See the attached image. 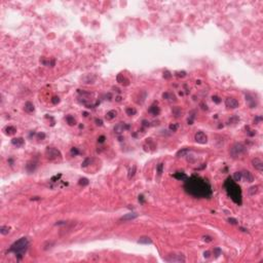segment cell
Returning a JSON list of instances; mask_svg holds the SVG:
<instances>
[{
    "label": "cell",
    "mask_w": 263,
    "mask_h": 263,
    "mask_svg": "<svg viewBox=\"0 0 263 263\" xmlns=\"http://www.w3.org/2000/svg\"><path fill=\"white\" fill-rule=\"evenodd\" d=\"M184 189L189 195L195 198H209L213 193L210 183L196 175L187 177L184 183Z\"/></svg>",
    "instance_id": "cell-1"
},
{
    "label": "cell",
    "mask_w": 263,
    "mask_h": 263,
    "mask_svg": "<svg viewBox=\"0 0 263 263\" xmlns=\"http://www.w3.org/2000/svg\"><path fill=\"white\" fill-rule=\"evenodd\" d=\"M224 187L226 189L228 196H229L236 205H241L242 202H243V196H242V189H241V187H239V185L236 184V182L232 178L228 177L224 182Z\"/></svg>",
    "instance_id": "cell-2"
},
{
    "label": "cell",
    "mask_w": 263,
    "mask_h": 263,
    "mask_svg": "<svg viewBox=\"0 0 263 263\" xmlns=\"http://www.w3.org/2000/svg\"><path fill=\"white\" fill-rule=\"evenodd\" d=\"M28 247H29V241H28L27 237H21L20 239H18L16 242H15L13 245L10 246V248L8 249L9 253H14L18 260H21L23 258L28 250Z\"/></svg>",
    "instance_id": "cell-3"
},
{
    "label": "cell",
    "mask_w": 263,
    "mask_h": 263,
    "mask_svg": "<svg viewBox=\"0 0 263 263\" xmlns=\"http://www.w3.org/2000/svg\"><path fill=\"white\" fill-rule=\"evenodd\" d=\"M229 153H230V155L233 158L241 157V156L245 155V154L247 153V147H246L244 144H242V143H235V144L230 148Z\"/></svg>",
    "instance_id": "cell-4"
},
{
    "label": "cell",
    "mask_w": 263,
    "mask_h": 263,
    "mask_svg": "<svg viewBox=\"0 0 263 263\" xmlns=\"http://www.w3.org/2000/svg\"><path fill=\"white\" fill-rule=\"evenodd\" d=\"M45 155L49 159V161H57V159H61L62 158V154L60 150H58L57 148L54 147H47L45 150Z\"/></svg>",
    "instance_id": "cell-5"
},
{
    "label": "cell",
    "mask_w": 263,
    "mask_h": 263,
    "mask_svg": "<svg viewBox=\"0 0 263 263\" xmlns=\"http://www.w3.org/2000/svg\"><path fill=\"white\" fill-rule=\"evenodd\" d=\"M194 139H195V141L197 143H199V144H205V143L208 142V137L204 132H197L195 134V136H194Z\"/></svg>",
    "instance_id": "cell-6"
},
{
    "label": "cell",
    "mask_w": 263,
    "mask_h": 263,
    "mask_svg": "<svg viewBox=\"0 0 263 263\" xmlns=\"http://www.w3.org/2000/svg\"><path fill=\"white\" fill-rule=\"evenodd\" d=\"M167 261H169V262H185V257L183 255L170 254L167 257Z\"/></svg>",
    "instance_id": "cell-7"
},
{
    "label": "cell",
    "mask_w": 263,
    "mask_h": 263,
    "mask_svg": "<svg viewBox=\"0 0 263 263\" xmlns=\"http://www.w3.org/2000/svg\"><path fill=\"white\" fill-rule=\"evenodd\" d=\"M225 105L227 108H229V109H235V108L238 107L239 105V103L236 99H234V98H227L225 100Z\"/></svg>",
    "instance_id": "cell-8"
},
{
    "label": "cell",
    "mask_w": 263,
    "mask_h": 263,
    "mask_svg": "<svg viewBox=\"0 0 263 263\" xmlns=\"http://www.w3.org/2000/svg\"><path fill=\"white\" fill-rule=\"evenodd\" d=\"M129 129H130V124H127L124 122H119L118 124H116L115 127H114V132H115L116 134H121L124 131H127Z\"/></svg>",
    "instance_id": "cell-9"
},
{
    "label": "cell",
    "mask_w": 263,
    "mask_h": 263,
    "mask_svg": "<svg viewBox=\"0 0 263 263\" xmlns=\"http://www.w3.org/2000/svg\"><path fill=\"white\" fill-rule=\"evenodd\" d=\"M246 101L248 102V104H249V106H250L251 108H255V107L257 106V104H258L257 100L254 99V97H253L252 95H250V94L246 95Z\"/></svg>",
    "instance_id": "cell-10"
},
{
    "label": "cell",
    "mask_w": 263,
    "mask_h": 263,
    "mask_svg": "<svg viewBox=\"0 0 263 263\" xmlns=\"http://www.w3.org/2000/svg\"><path fill=\"white\" fill-rule=\"evenodd\" d=\"M242 173V180H245L246 182H253L254 177L249 171H243Z\"/></svg>",
    "instance_id": "cell-11"
},
{
    "label": "cell",
    "mask_w": 263,
    "mask_h": 263,
    "mask_svg": "<svg viewBox=\"0 0 263 263\" xmlns=\"http://www.w3.org/2000/svg\"><path fill=\"white\" fill-rule=\"evenodd\" d=\"M252 163H253V167L256 169V170H258L260 171V172H262L263 171V161H261L260 158H255L252 161Z\"/></svg>",
    "instance_id": "cell-12"
},
{
    "label": "cell",
    "mask_w": 263,
    "mask_h": 263,
    "mask_svg": "<svg viewBox=\"0 0 263 263\" xmlns=\"http://www.w3.org/2000/svg\"><path fill=\"white\" fill-rule=\"evenodd\" d=\"M137 217H138V215H137L136 213H129V214H125L124 216H122L120 219H119V221L120 222H125V221H131V220H134L136 219Z\"/></svg>",
    "instance_id": "cell-13"
},
{
    "label": "cell",
    "mask_w": 263,
    "mask_h": 263,
    "mask_svg": "<svg viewBox=\"0 0 263 263\" xmlns=\"http://www.w3.org/2000/svg\"><path fill=\"white\" fill-rule=\"evenodd\" d=\"M11 144L15 147H22L25 144V140L23 138H14L11 140Z\"/></svg>",
    "instance_id": "cell-14"
},
{
    "label": "cell",
    "mask_w": 263,
    "mask_h": 263,
    "mask_svg": "<svg viewBox=\"0 0 263 263\" xmlns=\"http://www.w3.org/2000/svg\"><path fill=\"white\" fill-rule=\"evenodd\" d=\"M36 167H37V162H36V161H29V162H28V163L26 164V170H27L29 173H32V172H34V171H35Z\"/></svg>",
    "instance_id": "cell-15"
},
{
    "label": "cell",
    "mask_w": 263,
    "mask_h": 263,
    "mask_svg": "<svg viewBox=\"0 0 263 263\" xmlns=\"http://www.w3.org/2000/svg\"><path fill=\"white\" fill-rule=\"evenodd\" d=\"M148 112H149L150 114H152L153 116H156V115H158V114H159V112H161V109H159V107L157 105H152L149 108Z\"/></svg>",
    "instance_id": "cell-16"
},
{
    "label": "cell",
    "mask_w": 263,
    "mask_h": 263,
    "mask_svg": "<svg viewBox=\"0 0 263 263\" xmlns=\"http://www.w3.org/2000/svg\"><path fill=\"white\" fill-rule=\"evenodd\" d=\"M174 178H176L177 180H181V181H185L186 178H187V175L185 173H183V172H177L173 175Z\"/></svg>",
    "instance_id": "cell-17"
},
{
    "label": "cell",
    "mask_w": 263,
    "mask_h": 263,
    "mask_svg": "<svg viewBox=\"0 0 263 263\" xmlns=\"http://www.w3.org/2000/svg\"><path fill=\"white\" fill-rule=\"evenodd\" d=\"M139 244H143V245H151L152 244V239L148 236H141L138 239Z\"/></svg>",
    "instance_id": "cell-18"
},
{
    "label": "cell",
    "mask_w": 263,
    "mask_h": 263,
    "mask_svg": "<svg viewBox=\"0 0 263 263\" xmlns=\"http://www.w3.org/2000/svg\"><path fill=\"white\" fill-rule=\"evenodd\" d=\"M117 82L119 83H121V84H124V85H129L130 84V80L128 78H125L123 75H121V74H119V75H117Z\"/></svg>",
    "instance_id": "cell-19"
},
{
    "label": "cell",
    "mask_w": 263,
    "mask_h": 263,
    "mask_svg": "<svg viewBox=\"0 0 263 263\" xmlns=\"http://www.w3.org/2000/svg\"><path fill=\"white\" fill-rule=\"evenodd\" d=\"M189 152H190V149H189V148H183V149H181V150H179L178 152H177L176 156H177V157H183V156H186Z\"/></svg>",
    "instance_id": "cell-20"
},
{
    "label": "cell",
    "mask_w": 263,
    "mask_h": 263,
    "mask_svg": "<svg viewBox=\"0 0 263 263\" xmlns=\"http://www.w3.org/2000/svg\"><path fill=\"white\" fill-rule=\"evenodd\" d=\"M4 132H5V134H6V135L11 136V135H15V134L16 129L15 127H13V125H8V127H6V128L4 129Z\"/></svg>",
    "instance_id": "cell-21"
},
{
    "label": "cell",
    "mask_w": 263,
    "mask_h": 263,
    "mask_svg": "<svg viewBox=\"0 0 263 263\" xmlns=\"http://www.w3.org/2000/svg\"><path fill=\"white\" fill-rule=\"evenodd\" d=\"M34 109H35V108H34V105L32 104L31 102H27L26 104H25L24 110H25L26 112H28V113H31V112H33V111H34Z\"/></svg>",
    "instance_id": "cell-22"
},
{
    "label": "cell",
    "mask_w": 263,
    "mask_h": 263,
    "mask_svg": "<svg viewBox=\"0 0 263 263\" xmlns=\"http://www.w3.org/2000/svg\"><path fill=\"white\" fill-rule=\"evenodd\" d=\"M116 115H117V112L115 110H110V111H108L106 113V118L108 119V120H111V119L115 118Z\"/></svg>",
    "instance_id": "cell-23"
},
{
    "label": "cell",
    "mask_w": 263,
    "mask_h": 263,
    "mask_svg": "<svg viewBox=\"0 0 263 263\" xmlns=\"http://www.w3.org/2000/svg\"><path fill=\"white\" fill-rule=\"evenodd\" d=\"M65 119H66L67 123L69 124V125H75V124H76V120H75V118H74L72 115H67V116L65 117Z\"/></svg>",
    "instance_id": "cell-24"
},
{
    "label": "cell",
    "mask_w": 263,
    "mask_h": 263,
    "mask_svg": "<svg viewBox=\"0 0 263 263\" xmlns=\"http://www.w3.org/2000/svg\"><path fill=\"white\" fill-rule=\"evenodd\" d=\"M172 112H173V114L175 115V117H180V116H182L181 114H182V110H181V108L180 107H174L173 109H172Z\"/></svg>",
    "instance_id": "cell-25"
},
{
    "label": "cell",
    "mask_w": 263,
    "mask_h": 263,
    "mask_svg": "<svg viewBox=\"0 0 263 263\" xmlns=\"http://www.w3.org/2000/svg\"><path fill=\"white\" fill-rule=\"evenodd\" d=\"M162 98L167 99V100H171V101H175L176 100V97L173 94H171V93H164L162 95Z\"/></svg>",
    "instance_id": "cell-26"
},
{
    "label": "cell",
    "mask_w": 263,
    "mask_h": 263,
    "mask_svg": "<svg viewBox=\"0 0 263 263\" xmlns=\"http://www.w3.org/2000/svg\"><path fill=\"white\" fill-rule=\"evenodd\" d=\"M41 63L43 65H45V66H48V67H54L55 66V60L54 59H51V60H47V61H45V60H42L41 61Z\"/></svg>",
    "instance_id": "cell-27"
},
{
    "label": "cell",
    "mask_w": 263,
    "mask_h": 263,
    "mask_svg": "<svg viewBox=\"0 0 263 263\" xmlns=\"http://www.w3.org/2000/svg\"><path fill=\"white\" fill-rule=\"evenodd\" d=\"M10 231V228L8 226H1L0 227V233L3 234V235H6V234H8Z\"/></svg>",
    "instance_id": "cell-28"
},
{
    "label": "cell",
    "mask_w": 263,
    "mask_h": 263,
    "mask_svg": "<svg viewBox=\"0 0 263 263\" xmlns=\"http://www.w3.org/2000/svg\"><path fill=\"white\" fill-rule=\"evenodd\" d=\"M125 112H127L128 115L132 116V115H135V114L137 113V110L134 109V108H131V107H128L127 109H125Z\"/></svg>",
    "instance_id": "cell-29"
},
{
    "label": "cell",
    "mask_w": 263,
    "mask_h": 263,
    "mask_svg": "<svg viewBox=\"0 0 263 263\" xmlns=\"http://www.w3.org/2000/svg\"><path fill=\"white\" fill-rule=\"evenodd\" d=\"M88 180L87 179V178H81V179H79V181H78V184L79 185H81V186H87V185H88Z\"/></svg>",
    "instance_id": "cell-30"
},
{
    "label": "cell",
    "mask_w": 263,
    "mask_h": 263,
    "mask_svg": "<svg viewBox=\"0 0 263 263\" xmlns=\"http://www.w3.org/2000/svg\"><path fill=\"white\" fill-rule=\"evenodd\" d=\"M233 180L234 181H241L242 180V173L241 172H235V173H234Z\"/></svg>",
    "instance_id": "cell-31"
},
{
    "label": "cell",
    "mask_w": 263,
    "mask_h": 263,
    "mask_svg": "<svg viewBox=\"0 0 263 263\" xmlns=\"http://www.w3.org/2000/svg\"><path fill=\"white\" fill-rule=\"evenodd\" d=\"M136 170H137L136 165H133V168H132V169L129 171V179H131L132 177H134V175H135V173H136Z\"/></svg>",
    "instance_id": "cell-32"
},
{
    "label": "cell",
    "mask_w": 263,
    "mask_h": 263,
    "mask_svg": "<svg viewBox=\"0 0 263 263\" xmlns=\"http://www.w3.org/2000/svg\"><path fill=\"white\" fill-rule=\"evenodd\" d=\"M178 128H179L178 123H172V124H170V127H169V129L172 132H176L177 130H178Z\"/></svg>",
    "instance_id": "cell-33"
},
{
    "label": "cell",
    "mask_w": 263,
    "mask_h": 263,
    "mask_svg": "<svg viewBox=\"0 0 263 263\" xmlns=\"http://www.w3.org/2000/svg\"><path fill=\"white\" fill-rule=\"evenodd\" d=\"M90 162H91V158H89V157L85 158V161H84L82 162L81 167H82V168H85V167H88V164H90Z\"/></svg>",
    "instance_id": "cell-34"
},
{
    "label": "cell",
    "mask_w": 263,
    "mask_h": 263,
    "mask_svg": "<svg viewBox=\"0 0 263 263\" xmlns=\"http://www.w3.org/2000/svg\"><path fill=\"white\" fill-rule=\"evenodd\" d=\"M257 191H258V186H253V187H251V188H250L249 193L251 194V195H253V194H255Z\"/></svg>",
    "instance_id": "cell-35"
},
{
    "label": "cell",
    "mask_w": 263,
    "mask_h": 263,
    "mask_svg": "<svg viewBox=\"0 0 263 263\" xmlns=\"http://www.w3.org/2000/svg\"><path fill=\"white\" fill-rule=\"evenodd\" d=\"M221 253H222V251H221V249H220V248H215V249H214V255H215L216 257L220 256V255H221Z\"/></svg>",
    "instance_id": "cell-36"
},
{
    "label": "cell",
    "mask_w": 263,
    "mask_h": 263,
    "mask_svg": "<svg viewBox=\"0 0 263 263\" xmlns=\"http://www.w3.org/2000/svg\"><path fill=\"white\" fill-rule=\"evenodd\" d=\"M162 170H163V163H159L157 165V174L161 175L162 173Z\"/></svg>",
    "instance_id": "cell-37"
},
{
    "label": "cell",
    "mask_w": 263,
    "mask_h": 263,
    "mask_svg": "<svg viewBox=\"0 0 263 263\" xmlns=\"http://www.w3.org/2000/svg\"><path fill=\"white\" fill-rule=\"evenodd\" d=\"M36 137H37V139L38 140H44L45 139V134L44 133H38L37 135H36Z\"/></svg>",
    "instance_id": "cell-38"
},
{
    "label": "cell",
    "mask_w": 263,
    "mask_h": 263,
    "mask_svg": "<svg viewBox=\"0 0 263 263\" xmlns=\"http://www.w3.org/2000/svg\"><path fill=\"white\" fill-rule=\"evenodd\" d=\"M51 103L55 104V105H57L58 103H60V98H59V97H54V98L51 99Z\"/></svg>",
    "instance_id": "cell-39"
},
{
    "label": "cell",
    "mask_w": 263,
    "mask_h": 263,
    "mask_svg": "<svg viewBox=\"0 0 263 263\" xmlns=\"http://www.w3.org/2000/svg\"><path fill=\"white\" fill-rule=\"evenodd\" d=\"M238 120H239V118H238L237 116H233V117H231V118L229 119V122H231V123H236Z\"/></svg>",
    "instance_id": "cell-40"
},
{
    "label": "cell",
    "mask_w": 263,
    "mask_h": 263,
    "mask_svg": "<svg viewBox=\"0 0 263 263\" xmlns=\"http://www.w3.org/2000/svg\"><path fill=\"white\" fill-rule=\"evenodd\" d=\"M212 99H213V101L216 103V104H219V103H221V99L219 98V97H217V96H213Z\"/></svg>",
    "instance_id": "cell-41"
},
{
    "label": "cell",
    "mask_w": 263,
    "mask_h": 263,
    "mask_svg": "<svg viewBox=\"0 0 263 263\" xmlns=\"http://www.w3.org/2000/svg\"><path fill=\"white\" fill-rule=\"evenodd\" d=\"M163 77L167 78V79H170L171 77H172V74H171L169 71H164L163 72Z\"/></svg>",
    "instance_id": "cell-42"
},
{
    "label": "cell",
    "mask_w": 263,
    "mask_h": 263,
    "mask_svg": "<svg viewBox=\"0 0 263 263\" xmlns=\"http://www.w3.org/2000/svg\"><path fill=\"white\" fill-rule=\"evenodd\" d=\"M71 154H72V155H74V156L77 155V154H79V151H78L77 148H74L73 147L72 149H71Z\"/></svg>",
    "instance_id": "cell-43"
},
{
    "label": "cell",
    "mask_w": 263,
    "mask_h": 263,
    "mask_svg": "<svg viewBox=\"0 0 263 263\" xmlns=\"http://www.w3.org/2000/svg\"><path fill=\"white\" fill-rule=\"evenodd\" d=\"M228 222H229L230 224H233V225H236L237 224V220L234 219V218H229V219H228Z\"/></svg>",
    "instance_id": "cell-44"
},
{
    "label": "cell",
    "mask_w": 263,
    "mask_h": 263,
    "mask_svg": "<svg viewBox=\"0 0 263 263\" xmlns=\"http://www.w3.org/2000/svg\"><path fill=\"white\" fill-rule=\"evenodd\" d=\"M177 76H178V77H184V76H186V72H184V71L177 72Z\"/></svg>",
    "instance_id": "cell-45"
},
{
    "label": "cell",
    "mask_w": 263,
    "mask_h": 263,
    "mask_svg": "<svg viewBox=\"0 0 263 263\" xmlns=\"http://www.w3.org/2000/svg\"><path fill=\"white\" fill-rule=\"evenodd\" d=\"M105 139H106L105 136H101V137H99V138H98V142L99 143H104L105 142Z\"/></svg>",
    "instance_id": "cell-46"
},
{
    "label": "cell",
    "mask_w": 263,
    "mask_h": 263,
    "mask_svg": "<svg viewBox=\"0 0 263 263\" xmlns=\"http://www.w3.org/2000/svg\"><path fill=\"white\" fill-rule=\"evenodd\" d=\"M204 241H207V242H212V237L209 236V235H205L204 236Z\"/></svg>",
    "instance_id": "cell-47"
},
{
    "label": "cell",
    "mask_w": 263,
    "mask_h": 263,
    "mask_svg": "<svg viewBox=\"0 0 263 263\" xmlns=\"http://www.w3.org/2000/svg\"><path fill=\"white\" fill-rule=\"evenodd\" d=\"M96 123H97V125H100V127H101V125L103 124L102 119H98V118H97V119H96Z\"/></svg>",
    "instance_id": "cell-48"
},
{
    "label": "cell",
    "mask_w": 263,
    "mask_h": 263,
    "mask_svg": "<svg viewBox=\"0 0 263 263\" xmlns=\"http://www.w3.org/2000/svg\"><path fill=\"white\" fill-rule=\"evenodd\" d=\"M262 120V116H258V117H256L255 118V123H257V122H259V121H261Z\"/></svg>",
    "instance_id": "cell-49"
},
{
    "label": "cell",
    "mask_w": 263,
    "mask_h": 263,
    "mask_svg": "<svg viewBox=\"0 0 263 263\" xmlns=\"http://www.w3.org/2000/svg\"><path fill=\"white\" fill-rule=\"evenodd\" d=\"M66 224V222L65 221H59V222H57L56 223V225L58 226V225H65Z\"/></svg>",
    "instance_id": "cell-50"
},
{
    "label": "cell",
    "mask_w": 263,
    "mask_h": 263,
    "mask_svg": "<svg viewBox=\"0 0 263 263\" xmlns=\"http://www.w3.org/2000/svg\"><path fill=\"white\" fill-rule=\"evenodd\" d=\"M139 202H140L141 204H144V196H143V195H140V196H139Z\"/></svg>",
    "instance_id": "cell-51"
},
{
    "label": "cell",
    "mask_w": 263,
    "mask_h": 263,
    "mask_svg": "<svg viewBox=\"0 0 263 263\" xmlns=\"http://www.w3.org/2000/svg\"><path fill=\"white\" fill-rule=\"evenodd\" d=\"M210 254H211V253L209 252V251H207V252H205V253H204V256L205 257V258H209V257H210Z\"/></svg>",
    "instance_id": "cell-52"
},
{
    "label": "cell",
    "mask_w": 263,
    "mask_h": 263,
    "mask_svg": "<svg viewBox=\"0 0 263 263\" xmlns=\"http://www.w3.org/2000/svg\"><path fill=\"white\" fill-rule=\"evenodd\" d=\"M148 125H149V122L146 120H143V127H148Z\"/></svg>",
    "instance_id": "cell-53"
},
{
    "label": "cell",
    "mask_w": 263,
    "mask_h": 263,
    "mask_svg": "<svg viewBox=\"0 0 263 263\" xmlns=\"http://www.w3.org/2000/svg\"><path fill=\"white\" fill-rule=\"evenodd\" d=\"M201 106H203V109L204 110H208V106L205 105V104H201Z\"/></svg>",
    "instance_id": "cell-54"
},
{
    "label": "cell",
    "mask_w": 263,
    "mask_h": 263,
    "mask_svg": "<svg viewBox=\"0 0 263 263\" xmlns=\"http://www.w3.org/2000/svg\"><path fill=\"white\" fill-rule=\"evenodd\" d=\"M31 199H32V201H38L39 197H38V196H35V197H32Z\"/></svg>",
    "instance_id": "cell-55"
},
{
    "label": "cell",
    "mask_w": 263,
    "mask_h": 263,
    "mask_svg": "<svg viewBox=\"0 0 263 263\" xmlns=\"http://www.w3.org/2000/svg\"><path fill=\"white\" fill-rule=\"evenodd\" d=\"M116 100H117L118 102H120V100H121V98H120V97H117V98H116Z\"/></svg>",
    "instance_id": "cell-56"
}]
</instances>
